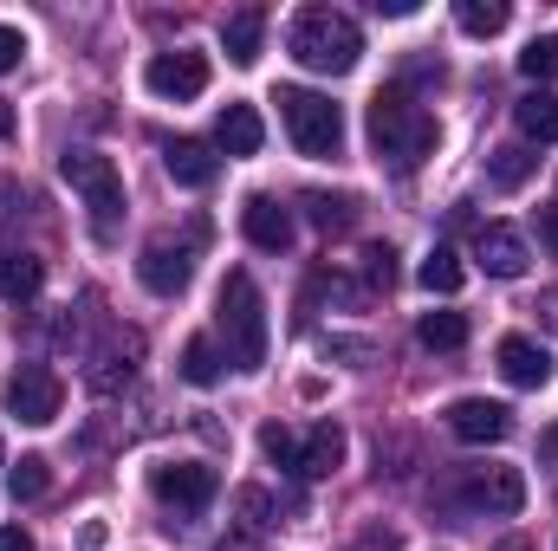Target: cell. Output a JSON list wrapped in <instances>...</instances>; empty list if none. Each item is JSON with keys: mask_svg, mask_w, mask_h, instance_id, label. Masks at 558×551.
<instances>
[{"mask_svg": "<svg viewBox=\"0 0 558 551\" xmlns=\"http://www.w3.org/2000/svg\"><path fill=\"white\" fill-rule=\"evenodd\" d=\"M364 131H371L377 162H384V169H397V175L422 169V162L435 156V143H441V131H435V111H428V105H416L403 85H390V91H377V98H371Z\"/></svg>", "mask_w": 558, "mask_h": 551, "instance_id": "6da1fadb", "label": "cell"}, {"mask_svg": "<svg viewBox=\"0 0 558 551\" xmlns=\"http://www.w3.org/2000/svg\"><path fill=\"white\" fill-rule=\"evenodd\" d=\"M286 46H292V59H299L305 72L338 78V72H351V65H357L364 33H357V20H351V13H338V7H305V13H292Z\"/></svg>", "mask_w": 558, "mask_h": 551, "instance_id": "7a4b0ae2", "label": "cell"}, {"mask_svg": "<svg viewBox=\"0 0 558 551\" xmlns=\"http://www.w3.org/2000/svg\"><path fill=\"white\" fill-rule=\"evenodd\" d=\"M215 331L228 338V364L234 370H260L267 364V298L254 273H228L215 298Z\"/></svg>", "mask_w": 558, "mask_h": 551, "instance_id": "3957f363", "label": "cell"}, {"mask_svg": "<svg viewBox=\"0 0 558 551\" xmlns=\"http://www.w3.org/2000/svg\"><path fill=\"white\" fill-rule=\"evenodd\" d=\"M435 506H448L461 519H481V513L513 519L526 506V480H520V467H448L435 480Z\"/></svg>", "mask_w": 558, "mask_h": 551, "instance_id": "277c9868", "label": "cell"}, {"mask_svg": "<svg viewBox=\"0 0 558 551\" xmlns=\"http://www.w3.org/2000/svg\"><path fill=\"white\" fill-rule=\"evenodd\" d=\"M279 124H286V137L299 156H312V162H331L338 149H344V111L325 98V91H305V85H279Z\"/></svg>", "mask_w": 558, "mask_h": 551, "instance_id": "5b68a950", "label": "cell"}, {"mask_svg": "<svg viewBox=\"0 0 558 551\" xmlns=\"http://www.w3.org/2000/svg\"><path fill=\"white\" fill-rule=\"evenodd\" d=\"M59 175L85 195L92 228L111 241V228H118V215H124V175H118V162H111V156H98V149H72V156L59 162Z\"/></svg>", "mask_w": 558, "mask_h": 551, "instance_id": "8992f818", "label": "cell"}, {"mask_svg": "<svg viewBox=\"0 0 558 551\" xmlns=\"http://www.w3.org/2000/svg\"><path fill=\"white\" fill-rule=\"evenodd\" d=\"M149 493H156L162 513L202 519V513L215 506V493H221V474H215L208 461H162V467H149Z\"/></svg>", "mask_w": 558, "mask_h": 551, "instance_id": "52a82bcc", "label": "cell"}, {"mask_svg": "<svg viewBox=\"0 0 558 551\" xmlns=\"http://www.w3.org/2000/svg\"><path fill=\"white\" fill-rule=\"evenodd\" d=\"M0 403H7V415H13V421L46 428V421H59V409H65V383H59L46 364H20V370L7 377Z\"/></svg>", "mask_w": 558, "mask_h": 551, "instance_id": "ba28073f", "label": "cell"}, {"mask_svg": "<svg viewBox=\"0 0 558 551\" xmlns=\"http://www.w3.org/2000/svg\"><path fill=\"white\" fill-rule=\"evenodd\" d=\"M143 85H149L162 105H189V98L208 91V59H202V52H156V59L143 65Z\"/></svg>", "mask_w": 558, "mask_h": 551, "instance_id": "9c48e42d", "label": "cell"}, {"mask_svg": "<svg viewBox=\"0 0 558 551\" xmlns=\"http://www.w3.org/2000/svg\"><path fill=\"white\" fill-rule=\"evenodd\" d=\"M137 279L156 298H175L189 279H195V241H149L137 260Z\"/></svg>", "mask_w": 558, "mask_h": 551, "instance_id": "30bf717a", "label": "cell"}, {"mask_svg": "<svg viewBox=\"0 0 558 551\" xmlns=\"http://www.w3.org/2000/svg\"><path fill=\"white\" fill-rule=\"evenodd\" d=\"M494 364H500V377L513 383V390H546L553 383V357H546V344L539 338H500V351H494Z\"/></svg>", "mask_w": 558, "mask_h": 551, "instance_id": "8fae6325", "label": "cell"}, {"mask_svg": "<svg viewBox=\"0 0 558 551\" xmlns=\"http://www.w3.org/2000/svg\"><path fill=\"white\" fill-rule=\"evenodd\" d=\"M241 234H247L260 254H286V247H292V208H286L279 195H247V208H241Z\"/></svg>", "mask_w": 558, "mask_h": 551, "instance_id": "7c38bea8", "label": "cell"}, {"mask_svg": "<svg viewBox=\"0 0 558 551\" xmlns=\"http://www.w3.org/2000/svg\"><path fill=\"white\" fill-rule=\"evenodd\" d=\"M448 428L461 434V441H507L513 434V409L507 403H487V396H461V403H448Z\"/></svg>", "mask_w": 558, "mask_h": 551, "instance_id": "4fadbf2b", "label": "cell"}, {"mask_svg": "<svg viewBox=\"0 0 558 551\" xmlns=\"http://www.w3.org/2000/svg\"><path fill=\"white\" fill-rule=\"evenodd\" d=\"M137 357H143L137 331H111V338H105V351L92 357V390H98V396H118V390L137 377Z\"/></svg>", "mask_w": 558, "mask_h": 551, "instance_id": "5bb4252c", "label": "cell"}, {"mask_svg": "<svg viewBox=\"0 0 558 551\" xmlns=\"http://www.w3.org/2000/svg\"><path fill=\"white\" fill-rule=\"evenodd\" d=\"M526 260H533V254H526V241H520L513 228H500V221H494V228H481V234H474V267H481L487 279H520V273H526Z\"/></svg>", "mask_w": 558, "mask_h": 551, "instance_id": "9a60e30c", "label": "cell"}, {"mask_svg": "<svg viewBox=\"0 0 558 551\" xmlns=\"http://www.w3.org/2000/svg\"><path fill=\"white\" fill-rule=\"evenodd\" d=\"M162 169H169L182 188H208V182L221 175V156H215L208 143H195V137H169L162 143Z\"/></svg>", "mask_w": 558, "mask_h": 551, "instance_id": "2e32d148", "label": "cell"}, {"mask_svg": "<svg viewBox=\"0 0 558 551\" xmlns=\"http://www.w3.org/2000/svg\"><path fill=\"white\" fill-rule=\"evenodd\" d=\"M260 143H267V124H260L254 105H228L215 118V149L221 156H260Z\"/></svg>", "mask_w": 558, "mask_h": 551, "instance_id": "e0dca14e", "label": "cell"}, {"mask_svg": "<svg viewBox=\"0 0 558 551\" xmlns=\"http://www.w3.org/2000/svg\"><path fill=\"white\" fill-rule=\"evenodd\" d=\"M344 467V428L338 421H318L305 441H299V474L305 480H325V474H338Z\"/></svg>", "mask_w": 558, "mask_h": 551, "instance_id": "ac0fdd59", "label": "cell"}, {"mask_svg": "<svg viewBox=\"0 0 558 551\" xmlns=\"http://www.w3.org/2000/svg\"><path fill=\"white\" fill-rule=\"evenodd\" d=\"M260 39H267V13H260V7H241V13H228V26H221V46H228V59H234V65H254V59H260Z\"/></svg>", "mask_w": 558, "mask_h": 551, "instance_id": "d6986e66", "label": "cell"}, {"mask_svg": "<svg viewBox=\"0 0 558 551\" xmlns=\"http://www.w3.org/2000/svg\"><path fill=\"white\" fill-rule=\"evenodd\" d=\"M39 285H46V267H39L33 254H20V247L0 254V298H7V305H26Z\"/></svg>", "mask_w": 558, "mask_h": 551, "instance_id": "ffe728a7", "label": "cell"}, {"mask_svg": "<svg viewBox=\"0 0 558 551\" xmlns=\"http://www.w3.org/2000/svg\"><path fill=\"white\" fill-rule=\"evenodd\" d=\"M513 124H520V137H533V143H558V91H526L513 105Z\"/></svg>", "mask_w": 558, "mask_h": 551, "instance_id": "44dd1931", "label": "cell"}, {"mask_svg": "<svg viewBox=\"0 0 558 551\" xmlns=\"http://www.w3.org/2000/svg\"><path fill=\"white\" fill-rule=\"evenodd\" d=\"M533 169H539V156H533V149H520V143H500V149L487 156V182H494V188H507V195H513V188H526V175H533Z\"/></svg>", "mask_w": 558, "mask_h": 551, "instance_id": "7402d4cb", "label": "cell"}, {"mask_svg": "<svg viewBox=\"0 0 558 551\" xmlns=\"http://www.w3.org/2000/svg\"><path fill=\"white\" fill-rule=\"evenodd\" d=\"M416 279L428 285V292H441V298H448V292H461L468 267H461V254H454V247H428V254H422V267H416Z\"/></svg>", "mask_w": 558, "mask_h": 551, "instance_id": "603a6c76", "label": "cell"}, {"mask_svg": "<svg viewBox=\"0 0 558 551\" xmlns=\"http://www.w3.org/2000/svg\"><path fill=\"white\" fill-rule=\"evenodd\" d=\"M454 26H461L468 39H494V33L507 26V0H461V7H454Z\"/></svg>", "mask_w": 558, "mask_h": 551, "instance_id": "cb8c5ba5", "label": "cell"}, {"mask_svg": "<svg viewBox=\"0 0 558 551\" xmlns=\"http://www.w3.org/2000/svg\"><path fill=\"white\" fill-rule=\"evenodd\" d=\"M182 383H195V390L221 383V351H215V338H189V344H182Z\"/></svg>", "mask_w": 558, "mask_h": 551, "instance_id": "d4e9b609", "label": "cell"}, {"mask_svg": "<svg viewBox=\"0 0 558 551\" xmlns=\"http://www.w3.org/2000/svg\"><path fill=\"white\" fill-rule=\"evenodd\" d=\"M416 338L428 351H461V344H468V318H461V311H422Z\"/></svg>", "mask_w": 558, "mask_h": 551, "instance_id": "484cf974", "label": "cell"}, {"mask_svg": "<svg viewBox=\"0 0 558 551\" xmlns=\"http://www.w3.org/2000/svg\"><path fill=\"white\" fill-rule=\"evenodd\" d=\"M305 215H312V228L338 234V228L357 221V201H351V195H325V188H312V195H305Z\"/></svg>", "mask_w": 558, "mask_h": 551, "instance_id": "4316f807", "label": "cell"}, {"mask_svg": "<svg viewBox=\"0 0 558 551\" xmlns=\"http://www.w3.org/2000/svg\"><path fill=\"white\" fill-rule=\"evenodd\" d=\"M7 487H13V500H39V493L52 487V467H46L39 454H20L13 474H7Z\"/></svg>", "mask_w": 558, "mask_h": 551, "instance_id": "83f0119b", "label": "cell"}, {"mask_svg": "<svg viewBox=\"0 0 558 551\" xmlns=\"http://www.w3.org/2000/svg\"><path fill=\"white\" fill-rule=\"evenodd\" d=\"M260 454H267L274 467H286V474H299V434H292L286 421H267V428H260Z\"/></svg>", "mask_w": 558, "mask_h": 551, "instance_id": "f1b7e54d", "label": "cell"}, {"mask_svg": "<svg viewBox=\"0 0 558 551\" xmlns=\"http://www.w3.org/2000/svg\"><path fill=\"white\" fill-rule=\"evenodd\" d=\"M520 72L533 78V85H546V78H558V39L546 33V39H533L526 52H520Z\"/></svg>", "mask_w": 558, "mask_h": 551, "instance_id": "f546056e", "label": "cell"}, {"mask_svg": "<svg viewBox=\"0 0 558 551\" xmlns=\"http://www.w3.org/2000/svg\"><path fill=\"white\" fill-rule=\"evenodd\" d=\"M364 279H371V292H390L397 285V254L390 247H364Z\"/></svg>", "mask_w": 558, "mask_h": 551, "instance_id": "4dcf8cb0", "label": "cell"}, {"mask_svg": "<svg viewBox=\"0 0 558 551\" xmlns=\"http://www.w3.org/2000/svg\"><path fill=\"white\" fill-rule=\"evenodd\" d=\"M351 551H403V532H397V526H384V519H377V526H364V532H357V539H351Z\"/></svg>", "mask_w": 558, "mask_h": 551, "instance_id": "1f68e13d", "label": "cell"}, {"mask_svg": "<svg viewBox=\"0 0 558 551\" xmlns=\"http://www.w3.org/2000/svg\"><path fill=\"white\" fill-rule=\"evenodd\" d=\"M26 59V33L20 26H0V72H13Z\"/></svg>", "mask_w": 558, "mask_h": 551, "instance_id": "d6a6232c", "label": "cell"}, {"mask_svg": "<svg viewBox=\"0 0 558 551\" xmlns=\"http://www.w3.org/2000/svg\"><path fill=\"white\" fill-rule=\"evenodd\" d=\"M539 247L558 260V201H553V208H539Z\"/></svg>", "mask_w": 558, "mask_h": 551, "instance_id": "836d02e7", "label": "cell"}, {"mask_svg": "<svg viewBox=\"0 0 558 551\" xmlns=\"http://www.w3.org/2000/svg\"><path fill=\"white\" fill-rule=\"evenodd\" d=\"M0 551H33V539L20 526H0Z\"/></svg>", "mask_w": 558, "mask_h": 551, "instance_id": "e575fe53", "label": "cell"}, {"mask_svg": "<svg viewBox=\"0 0 558 551\" xmlns=\"http://www.w3.org/2000/svg\"><path fill=\"white\" fill-rule=\"evenodd\" d=\"M371 7L390 13V20H410V13H416V0H371Z\"/></svg>", "mask_w": 558, "mask_h": 551, "instance_id": "d590c367", "label": "cell"}, {"mask_svg": "<svg viewBox=\"0 0 558 551\" xmlns=\"http://www.w3.org/2000/svg\"><path fill=\"white\" fill-rule=\"evenodd\" d=\"M78 551H105V526H98V519H92V526L78 532Z\"/></svg>", "mask_w": 558, "mask_h": 551, "instance_id": "8d00e7d4", "label": "cell"}, {"mask_svg": "<svg viewBox=\"0 0 558 551\" xmlns=\"http://www.w3.org/2000/svg\"><path fill=\"white\" fill-rule=\"evenodd\" d=\"M539 311H546V325L558 331V292H546V298H539Z\"/></svg>", "mask_w": 558, "mask_h": 551, "instance_id": "74e56055", "label": "cell"}, {"mask_svg": "<svg viewBox=\"0 0 558 551\" xmlns=\"http://www.w3.org/2000/svg\"><path fill=\"white\" fill-rule=\"evenodd\" d=\"M13 137V105H0V143Z\"/></svg>", "mask_w": 558, "mask_h": 551, "instance_id": "f35d334b", "label": "cell"}, {"mask_svg": "<svg viewBox=\"0 0 558 551\" xmlns=\"http://www.w3.org/2000/svg\"><path fill=\"white\" fill-rule=\"evenodd\" d=\"M539 454H546V461H558V428L546 434V441H539Z\"/></svg>", "mask_w": 558, "mask_h": 551, "instance_id": "ab89813d", "label": "cell"}, {"mask_svg": "<svg viewBox=\"0 0 558 551\" xmlns=\"http://www.w3.org/2000/svg\"><path fill=\"white\" fill-rule=\"evenodd\" d=\"M494 551H533V546H526V539H500Z\"/></svg>", "mask_w": 558, "mask_h": 551, "instance_id": "60d3db41", "label": "cell"}, {"mask_svg": "<svg viewBox=\"0 0 558 551\" xmlns=\"http://www.w3.org/2000/svg\"><path fill=\"white\" fill-rule=\"evenodd\" d=\"M0 461H7V454H0Z\"/></svg>", "mask_w": 558, "mask_h": 551, "instance_id": "b9f144b4", "label": "cell"}]
</instances>
